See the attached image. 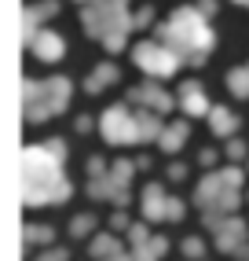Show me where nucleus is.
I'll use <instances>...</instances> for the list:
<instances>
[{
  "instance_id": "1",
  "label": "nucleus",
  "mask_w": 249,
  "mask_h": 261,
  "mask_svg": "<svg viewBox=\"0 0 249 261\" xmlns=\"http://www.w3.org/2000/svg\"><path fill=\"white\" fill-rule=\"evenodd\" d=\"M37 48H41V56H59V51H63V41H55V37H41L37 41Z\"/></svg>"
}]
</instances>
